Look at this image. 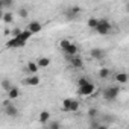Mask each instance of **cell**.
I'll return each mask as SVG.
<instances>
[{
  "instance_id": "obj_1",
  "label": "cell",
  "mask_w": 129,
  "mask_h": 129,
  "mask_svg": "<svg viewBox=\"0 0 129 129\" xmlns=\"http://www.w3.org/2000/svg\"><path fill=\"white\" fill-rule=\"evenodd\" d=\"M94 30H96L99 35H108V34L111 32V23H109V20H106V18H99L97 26L94 27Z\"/></svg>"
},
{
  "instance_id": "obj_2",
  "label": "cell",
  "mask_w": 129,
  "mask_h": 129,
  "mask_svg": "<svg viewBox=\"0 0 129 129\" xmlns=\"http://www.w3.org/2000/svg\"><path fill=\"white\" fill-rule=\"evenodd\" d=\"M120 94V87L118 85H112V87H108L103 90V99L108 100V102H112L118 97Z\"/></svg>"
},
{
  "instance_id": "obj_3",
  "label": "cell",
  "mask_w": 129,
  "mask_h": 129,
  "mask_svg": "<svg viewBox=\"0 0 129 129\" xmlns=\"http://www.w3.org/2000/svg\"><path fill=\"white\" fill-rule=\"evenodd\" d=\"M94 91H96V85L91 84V82H87V84H84V85H79V90H78L79 96H82V97L93 96Z\"/></svg>"
},
{
  "instance_id": "obj_4",
  "label": "cell",
  "mask_w": 129,
  "mask_h": 129,
  "mask_svg": "<svg viewBox=\"0 0 129 129\" xmlns=\"http://www.w3.org/2000/svg\"><path fill=\"white\" fill-rule=\"evenodd\" d=\"M62 109L67 112H75L79 109V102L75 99H64L62 100Z\"/></svg>"
},
{
  "instance_id": "obj_5",
  "label": "cell",
  "mask_w": 129,
  "mask_h": 129,
  "mask_svg": "<svg viewBox=\"0 0 129 129\" xmlns=\"http://www.w3.org/2000/svg\"><path fill=\"white\" fill-rule=\"evenodd\" d=\"M26 43H27V41H24L21 37L17 35V37H14L12 40H9V41L6 43V47H8V49H18V47H24Z\"/></svg>"
},
{
  "instance_id": "obj_6",
  "label": "cell",
  "mask_w": 129,
  "mask_h": 129,
  "mask_svg": "<svg viewBox=\"0 0 129 129\" xmlns=\"http://www.w3.org/2000/svg\"><path fill=\"white\" fill-rule=\"evenodd\" d=\"M3 106H5V112H6L8 117H17L18 115V109H17V106L11 100H5Z\"/></svg>"
},
{
  "instance_id": "obj_7",
  "label": "cell",
  "mask_w": 129,
  "mask_h": 129,
  "mask_svg": "<svg viewBox=\"0 0 129 129\" xmlns=\"http://www.w3.org/2000/svg\"><path fill=\"white\" fill-rule=\"evenodd\" d=\"M81 12H82V9H81L79 6H72V8H69V11L66 12V17H67L70 21H75V20H78V17L81 15Z\"/></svg>"
},
{
  "instance_id": "obj_8",
  "label": "cell",
  "mask_w": 129,
  "mask_h": 129,
  "mask_svg": "<svg viewBox=\"0 0 129 129\" xmlns=\"http://www.w3.org/2000/svg\"><path fill=\"white\" fill-rule=\"evenodd\" d=\"M69 62H70V66H72L73 69H82V67H84V59H82L81 56H78V55L70 56V58H69Z\"/></svg>"
},
{
  "instance_id": "obj_9",
  "label": "cell",
  "mask_w": 129,
  "mask_h": 129,
  "mask_svg": "<svg viewBox=\"0 0 129 129\" xmlns=\"http://www.w3.org/2000/svg\"><path fill=\"white\" fill-rule=\"evenodd\" d=\"M62 52L66 53V58L69 59L70 56H73V55H78V46H76L75 43H72V41H70V44H69L66 49H64Z\"/></svg>"
},
{
  "instance_id": "obj_10",
  "label": "cell",
  "mask_w": 129,
  "mask_h": 129,
  "mask_svg": "<svg viewBox=\"0 0 129 129\" xmlns=\"http://www.w3.org/2000/svg\"><path fill=\"white\" fill-rule=\"evenodd\" d=\"M27 29H29V30H30V32H32L34 35H35V34L41 32V29H43V24H41L40 21H35V20H34V21H30V23H29Z\"/></svg>"
},
{
  "instance_id": "obj_11",
  "label": "cell",
  "mask_w": 129,
  "mask_h": 129,
  "mask_svg": "<svg viewBox=\"0 0 129 129\" xmlns=\"http://www.w3.org/2000/svg\"><path fill=\"white\" fill-rule=\"evenodd\" d=\"M90 55L94 58V59H103L105 56H106V52L103 50V49H91V52H90Z\"/></svg>"
},
{
  "instance_id": "obj_12",
  "label": "cell",
  "mask_w": 129,
  "mask_h": 129,
  "mask_svg": "<svg viewBox=\"0 0 129 129\" xmlns=\"http://www.w3.org/2000/svg\"><path fill=\"white\" fill-rule=\"evenodd\" d=\"M6 93H8V99H9V100H15V99H18V97H20V94H21V93H20V90H18L17 87H14V85H12V88H11V90H8Z\"/></svg>"
},
{
  "instance_id": "obj_13",
  "label": "cell",
  "mask_w": 129,
  "mask_h": 129,
  "mask_svg": "<svg viewBox=\"0 0 129 129\" xmlns=\"http://www.w3.org/2000/svg\"><path fill=\"white\" fill-rule=\"evenodd\" d=\"M40 81H41V79H40L37 75H30L29 78L24 79V84H26V85H32V87H35V85L40 84Z\"/></svg>"
},
{
  "instance_id": "obj_14",
  "label": "cell",
  "mask_w": 129,
  "mask_h": 129,
  "mask_svg": "<svg viewBox=\"0 0 129 129\" xmlns=\"http://www.w3.org/2000/svg\"><path fill=\"white\" fill-rule=\"evenodd\" d=\"M115 81H117V84L124 85V84L129 81V76H127L124 72H120V73H117V75H115Z\"/></svg>"
},
{
  "instance_id": "obj_15",
  "label": "cell",
  "mask_w": 129,
  "mask_h": 129,
  "mask_svg": "<svg viewBox=\"0 0 129 129\" xmlns=\"http://www.w3.org/2000/svg\"><path fill=\"white\" fill-rule=\"evenodd\" d=\"M37 66H38L40 69H47V67L50 66V59H49L47 56H41V58L37 61Z\"/></svg>"
},
{
  "instance_id": "obj_16",
  "label": "cell",
  "mask_w": 129,
  "mask_h": 129,
  "mask_svg": "<svg viewBox=\"0 0 129 129\" xmlns=\"http://www.w3.org/2000/svg\"><path fill=\"white\" fill-rule=\"evenodd\" d=\"M38 120H40V123H41V124H44V126H46V123L50 120V112H49V111H41V112H40V115H38Z\"/></svg>"
},
{
  "instance_id": "obj_17",
  "label": "cell",
  "mask_w": 129,
  "mask_h": 129,
  "mask_svg": "<svg viewBox=\"0 0 129 129\" xmlns=\"http://www.w3.org/2000/svg\"><path fill=\"white\" fill-rule=\"evenodd\" d=\"M26 70H27L30 75H35V73L40 70V67L37 66V62H32V61H30V62H27V66H26Z\"/></svg>"
},
{
  "instance_id": "obj_18",
  "label": "cell",
  "mask_w": 129,
  "mask_h": 129,
  "mask_svg": "<svg viewBox=\"0 0 129 129\" xmlns=\"http://www.w3.org/2000/svg\"><path fill=\"white\" fill-rule=\"evenodd\" d=\"M32 35H34V34H32L29 29H23V30H20V34H18V37H21L24 41H29V40L32 38ZM15 37H17V35H15Z\"/></svg>"
},
{
  "instance_id": "obj_19",
  "label": "cell",
  "mask_w": 129,
  "mask_h": 129,
  "mask_svg": "<svg viewBox=\"0 0 129 129\" xmlns=\"http://www.w3.org/2000/svg\"><path fill=\"white\" fill-rule=\"evenodd\" d=\"M2 21H5L6 24L12 23V21H14V15H12V12H5L3 17H2Z\"/></svg>"
},
{
  "instance_id": "obj_20",
  "label": "cell",
  "mask_w": 129,
  "mask_h": 129,
  "mask_svg": "<svg viewBox=\"0 0 129 129\" xmlns=\"http://www.w3.org/2000/svg\"><path fill=\"white\" fill-rule=\"evenodd\" d=\"M0 85H2V88H3L5 91H8V90H11V88H12V82H11L9 79H3Z\"/></svg>"
},
{
  "instance_id": "obj_21",
  "label": "cell",
  "mask_w": 129,
  "mask_h": 129,
  "mask_svg": "<svg viewBox=\"0 0 129 129\" xmlns=\"http://www.w3.org/2000/svg\"><path fill=\"white\" fill-rule=\"evenodd\" d=\"M97 21H99V18H96V17H91V18H88L87 24H88V27H90V29H94V27L97 26Z\"/></svg>"
},
{
  "instance_id": "obj_22",
  "label": "cell",
  "mask_w": 129,
  "mask_h": 129,
  "mask_svg": "<svg viewBox=\"0 0 129 129\" xmlns=\"http://www.w3.org/2000/svg\"><path fill=\"white\" fill-rule=\"evenodd\" d=\"M109 76V69H100L99 70V78L100 79H106Z\"/></svg>"
},
{
  "instance_id": "obj_23",
  "label": "cell",
  "mask_w": 129,
  "mask_h": 129,
  "mask_svg": "<svg viewBox=\"0 0 129 129\" xmlns=\"http://www.w3.org/2000/svg\"><path fill=\"white\" fill-rule=\"evenodd\" d=\"M18 15L21 17V18H27V15H29V11H27V8H20L18 9Z\"/></svg>"
},
{
  "instance_id": "obj_24",
  "label": "cell",
  "mask_w": 129,
  "mask_h": 129,
  "mask_svg": "<svg viewBox=\"0 0 129 129\" xmlns=\"http://www.w3.org/2000/svg\"><path fill=\"white\" fill-rule=\"evenodd\" d=\"M46 126H49V127H53V129H55V127H59L61 124H59L58 121H52V123H49V121H47V123H46Z\"/></svg>"
},
{
  "instance_id": "obj_25",
  "label": "cell",
  "mask_w": 129,
  "mask_h": 129,
  "mask_svg": "<svg viewBox=\"0 0 129 129\" xmlns=\"http://www.w3.org/2000/svg\"><path fill=\"white\" fill-rule=\"evenodd\" d=\"M12 3H14V0H3L5 8H11V6H12Z\"/></svg>"
},
{
  "instance_id": "obj_26",
  "label": "cell",
  "mask_w": 129,
  "mask_h": 129,
  "mask_svg": "<svg viewBox=\"0 0 129 129\" xmlns=\"http://www.w3.org/2000/svg\"><path fill=\"white\" fill-rule=\"evenodd\" d=\"M87 82H90L87 78H79V81H78V85H84V84H87Z\"/></svg>"
},
{
  "instance_id": "obj_27",
  "label": "cell",
  "mask_w": 129,
  "mask_h": 129,
  "mask_svg": "<svg viewBox=\"0 0 129 129\" xmlns=\"http://www.w3.org/2000/svg\"><path fill=\"white\" fill-rule=\"evenodd\" d=\"M88 115H90V117H96V115H97V111H96V109H90V111H88Z\"/></svg>"
},
{
  "instance_id": "obj_28",
  "label": "cell",
  "mask_w": 129,
  "mask_h": 129,
  "mask_svg": "<svg viewBox=\"0 0 129 129\" xmlns=\"http://www.w3.org/2000/svg\"><path fill=\"white\" fill-rule=\"evenodd\" d=\"M5 8V5H3V0H0V9H3Z\"/></svg>"
},
{
  "instance_id": "obj_29",
  "label": "cell",
  "mask_w": 129,
  "mask_h": 129,
  "mask_svg": "<svg viewBox=\"0 0 129 129\" xmlns=\"http://www.w3.org/2000/svg\"><path fill=\"white\" fill-rule=\"evenodd\" d=\"M2 17H3V11L0 9V21H2Z\"/></svg>"
}]
</instances>
